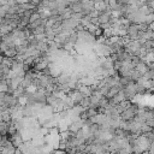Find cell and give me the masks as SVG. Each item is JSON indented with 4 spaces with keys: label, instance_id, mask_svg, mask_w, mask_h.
<instances>
[]
</instances>
